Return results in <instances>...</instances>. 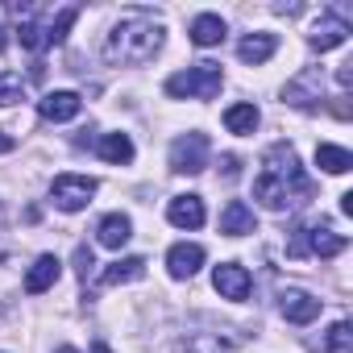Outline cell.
<instances>
[{
	"label": "cell",
	"mask_w": 353,
	"mask_h": 353,
	"mask_svg": "<svg viewBox=\"0 0 353 353\" xmlns=\"http://www.w3.org/2000/svg\"><path fill=\"white\" fill-rule=\"evenodd\" d=\"M316 166H324L328 174H345V170H353V154H349L345 145L320 141V145H316Z\"/></svg>",
	"instance_id": "obj_23"
},
{
	"label": "cell",
	"mask_w": 353,
	"mask_h": 353,
	"mask_svg": "<svg viewBox=\"0 0 353 353\" xmlns=\"http://www.w3.org/2000/svg\"><path fill=\"white\" fill-rule=\"evenodd\" d=\"M283 100H287L291 108H316V104L324 100V79H320V71L295 75V79L283 88Z\"/></svg>",
	"instance_id": "obj_7"
},
{
	"label": "cell",
	"mask_w": 353,
	"mask_h": 353,
	"mask_svg": "<svg viewBox=\"0 0 353 353\" xmlns=\"http://www.w3.org/2000/svg\"><path fill=\"white\" fill-rule=\"evenodd\" d=\"M345 237L332 229V225H312L307 229V254H316V258H336V254H345Z\"/></svg>",
	"instance_id": "obj_15"
},
{
	"label": "cell",
	"mask_w": 353,
	"mask_h": 353,
	"mask_svg": "<svg viewBox=\"0 0 353 353\" xmlns=\"http://www.w3.org/2000/svg\"><path fill=\"white\" fill-rule=\"evenodd\" d=\"M336 79H341V88H349V83H353V63H345V67H341V75H336Z\"/></svg>",
	"instance_id": "obj_31"
},
{
	"label": "cell",
	"mask_w": 353,
	"mask_h": 353,
	"mask_svg": "<svg viewBox=\"0 0 353 353\" xmlns=\"http://www.w3.org/2000/svg\"><path fill=\"white\" fill-rule=\"evenodd\" d=\"M75 21H79V9H75V5H67V9H63V13H59V17H54L50 26H46V42H50V46H59V42L67 38V30H71Z\"/></svg>",
	"instance_id": "obj_25"
},
{
	"label": "cell",
	"mask_w": 353,
	"mask_h": 353,
	"mask_svg": "<svg viewBox=\"0 0 353 353\" xmlns=\"http://www.w3.org/2000/svg\"><path fill=\"white\" fill-rule=\"evenodd\" d=\"M92 353H112V349H108L104 341H96V345H92Z\"/></svg>",
	"instance_id": "obj_35"
},
{
	"label": "cell",
	"mask_w": 353,
	"mask_h": 353,
	"mask_svg": "<svg viewBox=\"0 0 353 353\" xmlns=\"http://www.w3.org/2000/svg\"><path fill=\"white\" fill-rule=\"evenodd\" d=\"M221 83H225L221 63H196V67L166 79V96H174V100H212L221 92Z\"/></svg>",
	"instance_id": "obj_3"
},
{
	"label": "cell",
	"mask_w": 353,
	"mask_h": 353,
	"mask_svg": "<svg viewBox=\"0 0 353 353\" xmlns=\"http://www.w3.org/2000/svg\"><path fill=\"white\" fill-rule=\"evenodd\" d=\"M158 50H162V26L154 17H145V13H129L125 21H117L108 42H104V59L117 63V67L150 63Z\"/></svg>",
	"instance_id": "obj_2"
},
{
	"label": "cell",
	"mask_w": 353,
	"mask_h": 353,
	"mask_svg": "<svg viewBox=\"0 0 353 353\" xmlns=\"http://www.w3.org/2000/svg\"><path fill=\"white\" fill-rule=\"evenodd\" d=\"M212 287L221 291V299L241 303V299H250L254 279H250V270H245V266H237V262H221V266L212 270Z\"/></svg>",
	"instance_id": "obj_6"
},
{
	"label": "cell",
	"mask_w": 353,
	"mask_h": 353,
	"mask_svg": "<svg viewBox=\"0 0 353 353\" xmlns=\"http://www.w3.org/2000/svg\"><path fill=\"white\" fill-rule=\"evenodd\" d=\"M349 38V21L345 17H324V21H316V30H312V50H336L341 42Z\"/></svg>",
	"instance_id": "obj_16"
},
{
	"label": "cell",
	"mask_w": 353,
	"mask_h": 353,
	"mask_svg": "<svg viewBox=\"0 0 353 353\" xmlns=\"http://www.w3.org/2000/svg\"><path fill=\"white\" fill-rule=\"evenodd\" d=\"M174 353H237V345L225 332H196V336L174 345Z\"/></svg>",
	"instance_id": "obj_18"
},
{
	"label": "cell",
	"mask_w": 353,
	"mask_h": 353,
	"mask_svg": "<svg viewBox=\"0 0 353 353\" xmlns=\"http://www.w3.org/2000/svg\"><path fill=\"white\" fill-rule=\"evenodd\" d=\"M26 100V79L13 71H0V104H17Z\"/></svg>",
	"instance_id": "obj_26"
},
{
	"label": "cell",
	"mask_w": 353,
	"mask_h": 353,
	"mask_svg": "<svg viewBox=\"0 0 353 353\" xmlns=\"http://www.w3.org/2000/svg\"><path fill=\"white\" fill-rule=\"evenodd\" d=\"M17 38H21L26 50H46V46H50V42H46V26H38V21H21Z\"/></svg>",
	"instance_id": "obj_27"
},
{
	"label": "cell",
	"mask_w": 353,
	"mask_h": 353,
	"mask_svg": "<svg viewBox=\"0 0 353 353\" xmlns=\"http://www.w3.org/2000/svg\"><path fill=\"white\" fill-rule=\"evenodd\" d=\"M79 108H83L79 92H46L38 100V117L42 121H71V117H79Z\"/></svg>",
	"instance_id": "obj_10"
},
{
	"label": "cell",
	"mask_w": 353,
	"mask_h": 353,
	"mask_svg": "<svg viewBox=\"0 0 353 353\" xmlns=\"http://www.w3.org/2000/svg\"><path fill=\"white\" fill-rule=\"evenodd\" d=\"M287 254L299 262V258H307V229L303 225H295L291 233H287Z\"/></svg>",
	"instance_id": "obj_28"
},
{
	"label": "cell",
	"mask_w": 353,
	"mask_h": 353,
	"mask_svg": "<svg viewBox=\"0 0 353 353\" xmlns=\"http://www.w3.org/2000/svg\"><path fill=\"white\" fill-rule=\"evenodd\" d=\"M254 229H258L254 208H250L245 200H229L225 212H221V233H225V237H245V233H254Z\"/></svg>",
	"instance_id": "obj_12"
},
{
	"label": "cell",
	"mask_w": 353,
	"mask_h": 353,
	"mask_svg": "<svg viewBox=\"0 0 353 353\" xmlns=\"http://www.w3.org/2000/svg\"><path fill=\"white\" fill-rule=\"evenodd\" d=\"M129 237H133V221H129L125 212H108V216L96 225V241H100L104 250H121Z\"/></svg>",
	"instance_id": "obj_14"
},
{
	"label": "cell",
	"mask_w": 353,
	"mask_h": 353,
	"mask_svg": "<svg viewBox=\"0 0 353 353\" xmlns=\"http://www.w3.org/2000/svg\"><path fill=\"white\" fill-rule=\"evenodd\" d=\"M258 121H262L258 104H233V108H225V129H229V133H237V137L254 133V129H258Z\"/></svg>",
	"instance_id": "obj_22"
},
{
	"label": "cell",
	"mask_w": 353,
	"mask_h": 353,
	"mask_svg": "<svg viewBox=\"0 0 353 353\" xmlns=\"http://www.w3.org/2000/svg\"><path fill=\"white\" fill-rule=\"evenodd\" d=\"M92 196H96V179H88V174H59V179L50 183V200H54V208H63V212L88 208Z\"/></svg>",
	"instance_id": "obj_4"
},
{
	"label": "cell",
	"mask_w": 353,
	"mask_h": 353,
	"mask_svg": "<svg viewBox=\"0 0 353 353\" xmlns=\"http://www.w3.org/2000/svg\"><path fill=\"white\" fill-rule=\"evenodd\" d=\"M96 154L112 166H125V162H133V141H129V133H104L96 141Z\"/></svg>",
	"instance_id": "obj_20"
},
{
	"label": "cell",
	"mask_w": 353,
	"mask_h": 353,
	"mask_svg": "<svg viewBox=\"0 0 353 353\" xmlns=\"http://www.w3.org/2000/svg\"><path fill=\"white\" fill-rule=\"evenodd\" d=\"M274 50H279V38L274 34H250V38H241L237 59L250 63V67H262L266 59H274Z\"/></svg>",
	"instance_id": "obj_17"
},
{
	"label": "cell",
	"mask_w": 353,
	"mask_h": 353,
	"mask_svg": "<svg viewBox=\"0 0 353 353\" xmlns=\"http://www.w3.org/2000/svg\"><path fill=\"white\" fill-rule=\"evenodd\" d=\"M324 349L328 353H353V328H349V320H336L324 332Z\"/></svg>",
	"instance_id": "obj_24"
},
{
	"label": "cell",
	"mask_w": 353,
	"mask_h": 353,
	"mask_svg": "<svg viewBox=\"0 0 353 353\" xmlns=\"http://www.w3.org/2000/svg\"><path fill=\"white\" fill-rule=\"evenodd\" d=\"M204 245H196V241H179V245H170V254H166V270H170V279H192L200 266H204Z\"/></svg>",
	"instance_id": "obj_9"
},
{
	"label": "cell",
	"mask_w": 353,
	"mask_h": 353,
	"mask_svg": "<svg viewBox=\"0 0 353 353\" xmlns=\"http://www.w3.org/2000/svg\"><path fill=\"white\" fill-rule=\"evenodd\" d=\"M279 312H283L291 324H312V320L320 316V299L307 295V291H299V287H287V291L279 295Z\"/></svg>",
	"instance_id": "obj_8"
},
{
	"label": "cell",
	"mask_w": 353,
	"mask_h": 353,
	"mask_svg": "<svg viewBox=\"0 0 353 353\" xmlns=\"http://www.w3.org/2000/svg\"><path fill=\"white\" fill-rule=\"evenodd\" d=\"M0 225H5V208H0Z\"/></svg>",
	"instance_id": "obj_37"
},
{
	"label": "cell",
	"mask_w": 353,
	"mask_h": 353,
	"mask_svg": "<svg viewBox=\"0 0 353 353\" xmlns=\"http://www.w3.org/2000/svg\"><path fill=\"white\" fill-rule=\"evenodd\" d=\"M221 166H225L229 179H233V174H241V158H237V154H225V158H221Z\"/></svg>",
	"instance_id": "obj_30"
},
{
	"label": "cell",
	"mask_w": 353,
	"mask_h": 353,
	"mask_svg": "<svg viewBox=\"0 0 353 353\" xmlns=\"http://www.w3.org/2000/svg\"><path fill=\"white\" fill-rule=\"evenodd\" d=\"M166 221L174 229H200L204 225V200L200 196H174L166 204Z\"/></svg>",
	"instance_id": "obj_11"
},
{
	"label": "cell",
	"mask_w": 353,
	"mask_h": 353,
	"mask_svg": "<svg viewBox=\"0 0 353 353\" xmlns=\"http://www.w3.org/2000/svg\"><path fill=\"white\" fill-rule=\"evenodd\" d=\"M75 266H79V274H83V279H88V270L96 266V262H92V250H88V245H79V250H75Z\"/></svg>",
	"instance_id": "obj_29"
},
{
	"label": "cell",
	"mask_w": 353,
	"mask_h": 353,
	"mask_svg": "<svg viewBox=\"0 0 353 353\" xmlns=\"http://www.w3.org/2000/svg\"><path fill=\"white\" fill-rule=\"evenodd\" d=\"M341 212H345V216H353V192H345V196H341Z\"/></svg>",
	"instance_id": "obj_32"
},
{
	"label": "cell",
	"mask_w": 353,
	"mask_h": 353,
	"mask_svg": "<svg viewBox=\"0 0 353 353\" xmlns=\"http://www.w3.org/2000/svg\"><path fill=\"white\" fill-rule=\"evenodd\" d=\"M204 166H208V137L204 133H183L170 141V170L200 174Z\"/></svg>",
	"instance_id": "obj_5"
},
{
	"label": "cell",
	"mask_w": 353,
	"mask_h": 353,
	"mask_svg": "<svg viewBox=\"0 0 353 353\" xmlns=\"http://www.w3.org/2000/svg\"><path fill=\"white\" fill-rule=\"evenodd\" d=\"M307 196H312V183L299 166V154L287 141H274L262 158V174L254 179V200L270 212H283V208L307 204Z\"/></svg>",
	"instance_id": "obj_1"
},
{
	"label": "cell",
	"mask_w": 353,
	"mask_h": 353,
	"mask_svg": "<svg viewBox=\"0 0 353 353\" xmlns=\"http://www.w3.org/2000/svg\"><path fill=\"white\" fill-rule=\"evenodd\" d=\"M192 42H196V46H221V42H225V21H221L216 13H200V17L192 21Z\"/></svg>",
	"instance_id": "obj_21"
},
{
	"label": "cell",
	"mask_w": 353,
	"mask_h": 353,
	"mask_svg": "<svg viewBox=\"0 0 353 353\" xmlns=\"http://www.w3.org/2000/svg\"><path fill=\"white\" fill-rule=\"evenodd\" d=\"M59 353H79V349H71V345H63V349H59Z\"/></svg>",
	"instance_id": "obj_36"
},
{
	"label": "cell",
	"mask_w": 353,
	"mask_h": 353,
	"mask_svg": "<svg viewBox=\"0 0 353 353\" xmlns=\"http://www.w3.org/2000/svg\"><path fill=\"white\" fill-rule=\"evenodd\" d=\"M145 274V258H117L104 274H100V283L96 287H121V283H137Z\"/></svg>",
	"instance_id": "obj_19"
},
{
	"label": "cell",
	"mask_w": 353,
	"mask_h": 353,
	"mask_svg": "<svg viewBox=\"0 0 353 353\" xmlns=\"http://www.w3.org/2000/svg\"><path fill=\"white\" fill-rule=\"evenodd\" d=\"M9 150H13V137H9L5 129H0V154H9Z\"/></svg>",
	"instance_id": "obj_33"
},
{
	"label": "cell",
	"mask_w": 353,
	"mask_h": 353,
	"mask_svg": "<svg viewBox=\"0 0 353 353\" xmlns=\"http://www.w3.org/2000/svg\"><path fill=\"white\" fill-rule=\"evenodd\" d=\"M59 274H63V262H59L54 254H42V258L26 270V291H30V295H42V291H50V287L59 283Z\"/></svg>",
	"instance_id": "obj_13"
},
{
	"label": "cell",
	"mask_w": 353,
	"mask_h": 353,
	"mask_svg": "<svg viewBox=\"0 0 353 353\" xmlns=\"http://www.w3.org/2000/svg\"><path fill=\"white\" fill-rule=\"evenodd\" d=\"M5 46H9V30L0 26V54H5Z\"/></svg>",
	"instance_id": "obj_34"
}]
</instances>
